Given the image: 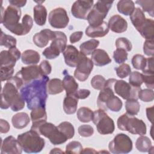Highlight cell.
I'll use <instances>...</instances> for the list:
<instances>
[{"instance_id": "obj_23", "label": "cell", "mask_w": 154, "mask_h": 154, "mask_svg": "<svg viewBox=\"0 0 154 154\" xmlns=\"http://www.w3.org/2000/svg\"><path fill=\"white\" fill-rule=\"evenodd\" d=\"M64 77L62 81L64 89L66 90V96L73 95L78 88V84L75 78L67 73H63Z\"/></svg>"}, {"instance_id": "obj_56", "label": "cell", "mask_w": 154, "mask_h": 154, "mask_svg": "<svg viewBox=\"0 0 154 154\" xmlns=\"http://www.w3.org/2000/svg\"><path fill=\"white\" fill-rule=\"evenodd\" d=\"M82 35H83L82 31H76L72 33L70 35V38H69L70 43H74L79 41L81 39Z\"/></svg>"}, {"instance_id": "obj_49", "label": "cell", "mask_w": 154, "mask_h": 154, "mask_svg": "<svg viewBox=\"0 0 154 154\" xmlns=\"http://www.w3.org/2000/svg\"><path fill=\"white\" fill-rule=\"evenodd\" d=\"M14 67L1 66V81H8L13 77Z\"/></svg>"}, {"instance_id": "obj_29", "label": "cell", "mask_w": 154, "mask_h": 154, "mask_svg": "<svg viewBox=\"0 0 154 154\" xmlns=\"http://www.w3.org/2000/svg\"><path fill=\"white\" fill-rule=\"evenodd\" d=\"M78 99L74 95L66 96L63 101V109L67 114H73L77 109Z\"/></svg>"}, {"instance_id": "obj_11", "label": "cell", "mask_w": 154, "mask_h": 154, "mask_svg": "<svg viewBox=\"0 0 154 154\" xmlns=\"http://www.w3.org/2000/svg\"><path fill=\"white\" fill-rule=\"evenodd\" d=\"M93 69V63L91 59L80 52L79 60L74 72V77L80 81L87 80Z\"/></svg>"}, {"instance_id": "obj_48", "label": "cell", "mask_w": 154, "mask_h": 154, "mask_svg": "<svg viewBox=\"0 0 154 154\" xmlns=\"http://www.w3.org/2000/svg\"><path fill=\"white\" fill-rule=\"evenodd\" d=\"M117 75L120 78L127 77L131 72V69L129 64L123 63L119 67L115 68Z\"/></svg>"}, {"instance_id": "obj_47", "label": "cell", "mask_w": 154, "mask_h": 154, "mask_svg": "<svg viewBox=\"0 0 154 154\" xmlns=\"http://www.w3.org/2000/svg\"><path fill=\"white\" fill-rule=\"evenodd\" d=\"M138 99L145 102L153 101L154 99V93L153 90L149 88L141 90L138 93Z\"/></svg>"}, {"instance_id": "obj_39", "label": "cell", "mask_w": 154, "mask_h": 154, "mask_svg": "<svg viewBox=\"0 0 154 154\" xmlns=\"http://www.w3.org/2000/svg\"><path fill=\"white\" fill-rule=\"evenodd\" d=\"M17 43L16 39L10 35L4 34V32L1 30V38H0V45L1 46H4L5 48L8 49L16 47Z\"/></svg>"}, {"instance_id": "obj_32", "label": "cell", "mask_w": 154, "mask_h": 154, "mask_svg": "<svg viewBox=\"0 0 154 154\" xmlns=\"http://www.w3.org/2000/svg\"><path fill=\"white\" fill-rule=\"evenodd\" d=\"M64 90L62 81L58 78L49 80L47 84V91L49 94H57Z\"/></svg>"}, {"instance_id": "obj_34", "label": "cell", "mask_w": 154, "mask_h": 154, "mask_svg": "<svg viewBox=\"0 0 154 154\" xmlns=\"http://www.w3.org/2000/svg\"><path fill=\"white\" fill-rule=\"evenodd\" d=\"M137 149L141 152H149L152 147L150 140L146 136L141 135L138 137L135 143Z\"/></svg>"}, {"instance_id": "obj_61", "label": "cell", "mask_w": 154, "mask_h": 154, "mask_svg": "<svg viewBox=\"0 0 154 154\" xmlns=\"http://www.w3.org/2000/svg\"><path fill=\"white\" fill-rule=\"evenodd\" d=\"M64 153V152H63L62 150H61L59 148H54L53 149L51 152H50V153Z\"/></svg>"}, {"instance_id": "obj_22", "label": "cell", "mask_w": 154, "mask_h": 154, "mask_svg": "<svg viewBox=\"0 0 154 154\" xmlns=\"http://www.w3.org/2000/svg\"><path fill=\"white\" fill-rule=\"evenodd\" d=\"M91 58L93 64L96 66H103L111 62V59L109 58L107 52L101 49L94 50L91 54Z\"/></svg>"}, {"instance_id": "obj_35", "label": "cell", "mask_w": 154, "mask_h": 154, "mask_svg": "<svg viewBox=\"0 0 154 154\" xmlns=\"http://www.w3.org/2000/svg\"><path fill=\"white\" fill-rule=\"evenodd\" d=\"M77 117L81 122H90L93 119V111L88 107H81L77 111Z\"/></svg>"}, {"instance_id": "obj_40", "label": "cell", "mask_w": 154, "mask_h": 154, "mask_svg": "<svg viewBox=\"0 0 154 154\" xmlns=\"http://www.w3.org/2000/svg\"><path fill=\"white\" fill-rule=\"evenodd\" d=\"M135 3L140 5L142 8V11L147 12L150 16H154V1H144V0H138L135 1Z\"/></svg>"}, {"instance_id": "obj_45", "label": "cell", "mask_w": 154, "mask_h": 154, "mask_svg": "<svg viewBox=\"0 0 154 154\" xmlns=\"http://www.w3.org/2000/svg\"><path fill=\"white\" fill-rule=\"evenodd\" d=\"M127 52L122 49H116L113 53V58L117 64H123L128 59Z\"/></svg>"}, {"instance_id": "obj_57", "label": "cell", "mask_w": 154, "mask_h": 154, "mask_svg": "<svg viewBox=\"0 0 154 154\" xmlns=\"http://www.w3.org/2000/svg\"><path fill=\"white\" fill-rule=\"evenodd\" d=\"M0 128H1V129H0L1 133L5 134L9 131L10 126L7 121L3 120V119H1L0 120Z\"/></svg>"}, {"instance_id": "obj_60", "label": "cell", "mask_w": 154, "mask_h": 154, "mask_svg": "<svg viewBox=\"0 0 154 154\" xmlns=\"http://www.w3.org/2000/svg\"><path fill=\"white\" fill-rule=\"evenodd\" d=\"M97 153L94 149H91V148H85L82 150L81 152V153Z\"/></svg>"}, {"instance_id": "obj_58", "label": "cell", "mask_w": 154, "mask_h": 154, "mask_svg": "<svg viewBox=\"0 0 154 154\" xmlns=\"http://www.w3.org/2000/svg\"><path fill=\"white\" fill-rule=\"evenodd\" d=\"M8 2L10 4V5L17 7L18 8H20L25 6L26 3V1L25 0H9Z\"/></svg>"}, {"instance_id": "obj_4", "label": "cell", "mask_w": 154, "mask_h": 154, "mask_svg": "<svg viewBox=\"0 0 154 154\" xmlns=\"http://www.w3.org/2000/svg\"><path fill=\"white\" fill-rule=\"evenodd\" d=\"M17 140L22 150L28 153H38L45 145V140L33 130H30L17 136Z\"/></svg>"}, {"instance_id": "obj_54", "label": "cell", "mask_w": 154, "mask_h": 154, "mask_svg": "<svg viewBox=\"0 0 154 154\" xmlns=\"http://www.w3.org/2000/svg\"><path fill=\"white\" fill-rule=\"evenodd\" d=\"M39 66L43 75H48L51 73L52 71V67L48 61H42V63L40 64Z\"/></svg>"}, {"instance_id": "obj_6", "label": "cell", "mask_w": 154, "mask_h": 154, "mask_svg": "<svg viewBox=\"0 0 154 154\" xmlns=\"http://www.w3.org/2000/svg\"><path fill=\"white\" fill-rule=\"evenodd\" d=\"M113 2V1H97L93 5L87 18L90 25L95 26L100 25L107 16Z\"/></svg>"}, {"instance_id": "obj_59", "label": "cell", "mask_w": 154, "mask_h": 154, "mask_svg": "<svg viewBox=\"0 0 154 154\" xmlns=\"http://www.w3.org/2000/svg\"><path fill=\"white\" fill-rule=\"evenodd\" d=\"M153 106L146 108V115L148 120L152 123L153 116Z\"/></svg>"}, {"instance_id": "obj_5", "label": "cell", "mask_w": 154, "mask_h": 154, "mask_svg": "<svg viewBox=\"0 0 154 154\" xmlns=\"http://www.w3.org/2000/svg\"><path fill=\"white\" fill-rule=\"evenodd\" d=\"M31 129L35 131L40 135H42L48 138L50 142L54 145L61 144L68 140L67 138L58 130L57 126H55L51 123L44 122L40 123L32 124Z\"/></svg>"}, {"instance_id": "obj_33", "label": "cell", "mask_w": 154, "mask_h": 154, "mask_svg": "<svg viewBox=\"0 0 154 154\" xmlns=\"http://www.w3.org/2000/svg\"><path fill=\"white\" fill-rule=\"evenodd\" d=\"M99 43V41L96 39H91L86 41L79 46L80 51L85 55H89L96 49Z\"/></svg>"}, {"instance_id": "obj_26", "label": "cell", "mask_w": 154, "mask_h": 154, "mask_svg": "<svg viewBox=\"0 0 154 154\" xmlns=\"http://www.w3.org/2000/svg\"><path fill=\"white\" fill-rule=\"evenodd\" d=\"M130 19L133 26L138 31L145 23L146 18L142 10L140 8H136L130 15Z\"/></svg>"}, {"instance_id": "obj_38", "label": "cell", "mask_w": 154, "mask_h": 154, "mask_svg": "<svg viewBox=\"0 0 154 154\" xmlns=\"http://www.w3.org/2000/svg\"><path fill=\"white\" fill-rule=\"evenodd\" d=\"M58 130L61 132L67 139H71L75 135V129L72 124L69 122H61L58 126Z\"/></svg>"}, {"instance_id": "obj_53", "label": "cell", "mask_w": 154, "mask_h": 154, "mask_svg": "<svg viewBox=\"0 0 154 154\" xmlns=\"http://www.w3.org/2000/svg\"><path fill=\"white\" fill-rule=\"evenodd\" d=\"M143 73L144 74H153L154 67H153V57L146 58V63L144 69L142 70Z\"/></svg>"}, {"instance_id": "obj_15", "label": "cell", "mask_w": 154, "mask_h": 154, "mask_svg": "<svg viewBox=\"0 0 154 154\" xmlns=\"http://www.w3.org/2000/svg\"><path fill=\"white\" fill-rule=\"evenodd\" d=\"M20 55L21 53L16 46L10 48L8 51H1L0 55L1 66L14 67L16 61L20 58Z\"/></svg>"}, {"instance_id": "obj_17", "label": "cell", "mask_w": 154, "mask_h": 154, "mask_svg": "<svg viewBox=\"0 0 154 154\" xmlns=\"http://www.w3.org/2000/svg\"><path fill=\"white\" fill-rule=\"evenodd\" d=\"M22 149L17 139L10 135L6 137L1 144V154H20Z\"/></svg>"}, {"instance_id": "obj_46", "label": "cell", "mask_w": 154, "mask_h": 154, "mask_svg": "<svg viewBox=\"0 0 154 154\" xmlns=\"http://www.w3.org/2000/svg\"><path fill=\"white\" fill-rule=\"evenodd\" d=\"M106 79L103 76L100 75H95L91 80V85L93 88L101 90L105 87Z\"/></svg>"}, {"instance_id": "obj_18", "label": "cell", "mask_w": 154, "mask_h": 154, "mask_svg": "<svg viewBox=\"0 0 154 154\" xmlns=\"http://www.w3.org/2000/svg\"><path fill=\"white\" fill-rule=\"evenodd\" d=\"M55 37V31L49 29H44L40 32L35 34L33 36L32 41L39 48L45 47L50 40H53Z\"/></svg>"}, {"instance_id": "obj_2", "label": "cell", "mask_w": 154, "mask_h": 154, "mask_svg": "<svg viewBox=\"0 0 154 154\" xmlns=\"http://www.w3.org/2000/svg\"><path fill=\"white\" fill-rule=\"evenodd\" d=\"M1 23L8 31L17 35L27 34L32 27L33 21L31 16L25 14L22 19V23L19 21L21 17L20 8L10 5L5 10L2 7Z\"/></svg>"}, {"instance_id": "obj_25", "label": "cell", "mask_w": 154, "mask_h": 154, "mask_svg": "<svg viewBox=\"0 0 154 154\" xmlns=\"http://www.w3.org/2000/svg\"><path fill=\"white\" fill-rule=\"evenodd\" d=\"M34 20L35 23L39 26L45 24L47 18V10L45 6L42 4L36 5L33 9Z\"/></svg>"}, {"instance_id": "obj_8", "label": "cell", "mask_w": 154, "mask_h": 154, "mask_svg": "<svg viewBox=\"0 0 154 154\" xmlns=\"http://www.w3.org/2000/svg\"><path fill=\"white\" fill-rule=\"evenodd\" d=\"M92 121L96 125L98 132L102 135L111 134L114 131L115 125L113 120L103 109H99L93 112Z\"/></svg>"}, {"instance_id": "obj_52", "label": "cell", "mask_w": 154, "mask_h": 154, "mask_svg": "<svg viewBox=\"0 0 154 154\" xmlns=\"http://www.w3.org/2000/svg\"><path fill=\"white\" fill-rule=\"evenodd\" d=\"M143 82H144L146 87L153 90L154 88V75L153 74H144L142 73Z\"/></svg>"}, {"instance_id": "obj_12", "label": "cell", "mask_w": 154, "mask_h": 154, "mask_svg": "<svg viewBox=\"0 0 154 154\" xmlns=\"http://www.w3.org/2000/svg\"><path fill=\"white\" fill-rule=\"evenodd\" d=\"M49 23L51 26L55 28H64L69 22V18L66 10L61 7L52 10L49 14Z\"/></svg>"}, {"instance_id": "obj_1", "label": "cell", "mask_w": 154, "mask_h": 154, "mask_svg": "<svg viewBox=\"0 0 154 154\" xmlns=\"http://www.w3.org/2000/svg\"><path fill=\"white\" fill-rule=\"evenodd\" d=\"M49 81V77L43 75L39 79L23 85L20 89V93L29 109L45 107L48 98L47 84Z\"/></svg>"}, {"instance_id": "obj_7", "label": "cell", "mask_w": 154, "mask_h": 154, "mask_svg": "<svg viewBox=\"0 0 154 154\" xmlns=\"http://www.w3.org/2000/svg\"><path fill=\"white\" fill-rule=\"evenodd\" d=\"M55 37L52 40L50 46L46 48L42 52L46 58L52 60L57 58L64 51L67 46V37L61 31H55Z\"/></svg>"}, {"instance_id": "obj_28", "label": "cell", "mask_w": 154, "mask_h": 154, "mask_svg": "<svg viewBox=\"0 0 154 154\" xmlns=\"http://www.w3.org/2000/svg\"><path fill=\"white\" fill-rule=\"evenodd\" d=\"M141 35L146 40H153L154 21L151 19H147L141 28L138 31Z\"/></svg>"}, {"instance_id": "obj_31", "label": "cell", "mask_w": 154, "mask_h": 154, "mask_svg": "<svg viewBox=\"0 0 154 154\" xmlns=\"http://www.w3.org/2000/svg\"><path fill=\"white\" fill-rule=\"evenodd\" d=\"M30 116L32 124L40 123L46 122L47 120L45 107H38L32 109Z\"/></svg>"}, {"instance_id": "obj_30", "label": "cell", "mask_w": 154, "mask_h": 154, "mask_svg": "<svg viewBox=\"0 0 154 154\" xmlns=\"http://www.w3.org/2000/svg\"><path fill=\"white\" fill-rule=\"evenodd\" d=\"M118 11L125 16L131 15L135 10V4L132 1L121 0L117 4Z\"/></svg>"}, {"instance_id": "obj_42", "label": "cell", "mask_w": 154, "mask_h": 154, "mask_svg": "<svg viewBox=\"0 0 154 154\" xmlns=\"http://www.w3.org/2000/svg\"><path fill=\"white\" fill-rule=\"evenodd\" d=\"M83 148L80 142L73 141L68 143L66 147V153L72 154L81 153Z\"/></svg>"}, {"instance_id": "obj_43", "label": "cell", "mask_w": 154, "mask_h": 154, "mask_svg": "<svg viewBox=\"0 0 154 154\" xmlns=\"http://www.w3.org/2000/svg\"><path fill=\"white\" fill-rule=\"evenodd\" d=\"M129 84L135 87H140L143 84V75L142 73L137 71L131 72L129 78Z\"/></svg>"}, {"instance_id": "obj_20", "label": "cell", "mask_w": 154, "mask_h": 154, "mask_svg": "<svg viewBox=\"0 0 154 154\" xmlns=\"http://www.w3.org/2000/svg\"><path fill=\"white\" fill-rule=\"evenodd\" d=\"M108 27L112 32L122 33L127 30L128 22L122 16L118 14L111 16L108 21Z\"/></svg>"}, {"instance_id": "obj_3", "label": "cell", "mask_w": 154, "mask_h": 154, "mask_svg": "<svg viewBox=\"0 0 154 154\" xmlns=\"http://www.w3.org/2000/svg\"><path fill=\"white\" fill-rule=\"evenodd\" d=\"M1 96V108L2 109H8L10 107L13 111H18L25 106V101L19 93L18 88L10 80L5 84Z\"/></svg>"}, {"instance_id": "obj_9", "label": "cell", "mask_w": 154, "mask_h": 154, "mask_svg": "<svg viewBox=\"0 0 154 154\" xmlns=\"http://www.w3.org/2000/svg\"><path fill=\"white\" fill-rule=\"evenodd\" d=\"M108 148L112 153L126 154L132 150V141L130 137L125 134H118L109 142Z\"/></svg>"}, {"instance_id": "obj_51", "label": "cell", "mask_w": 154, "mask_h": 154, "mask_svg": "<svg viewBox=\"0 0 154 154\" xmlns=\"http://www.w3.org/2000/svg\"><path fill=\"white\" fill-rule=\"evenodd\" d=\"M143 52L144 54L149 57L154 55L153 40H146L143 45Z\"/></svg>"}, {"instance_id": "obj_24", "label": "cell", "mask_w": 154, "mask_h": 154, "mask_svg": "<svg viewBox=\"0 0 154 154\" xmlns=\"http://www.w3.org/2000/svg\"><path fill=\"white\" fill-rule=\"evenodd\" d=\"M11 122L14 128L19 129L25 128L30 122L28 114L26 112H18L14 115L11 119Z\"/></svg>"}, {"instance_id": "obj_13", "label": "cell", "mask_w": 154, "mask_h": 154, "mask_svg": "<svg viewBox=\"0 0 154 154\" xmlns=\"http://www.w3.org/2000/svg\"><path fill=\"white\" fill-rule=\"evenodd\" d=\"M16 75L22 79L24 85L43 76L40 66L37 65L22 67Z\"/></svg>"}, {"instance_id": "obj_36", "label": "cell", "mask_w": 154, "mask_h": 154, "mask_svg": "<svg viewBox=\"0 0 154 154\" xmlns=\"http://www.w3.org/2000/svg\"><path fill=\"white\" fill-rule=\"evenodd\" d=\"M123 106L122 101L115 95L109 97L106 103V109H109L113 112H119Z\"/></svg>"}, {"instance_id": "obj_27", "label": "cell", "mask_w": 154, "mask_h": 154, "mask_svg": "<svg viewBox=\"0 0 154 154\" xmlns=\"http://www.w3.org/2000/svg\"><path fill=\"white\" fill-rule=\"evenodd\" d=\"M21 60L23 63L28 65H35L40 60V54L35 51L28 49L25 51L22 55Z\"/></svg>"}, {"instance_id": "obj_16", "label": "cell", "mask_w": 154, "mask_h": 154, "mask_svg": "<svg viewBox=\"0 0 154 154\" xmlns=\"http://www.w3.org/2000/svg\"><path fill=\"white\" fill-rule=\"evenodd\" d=\"M125 131H128L132 134L143 135L146 134V125L142 120L129 116Z\"/></svg>"}, {"instance_id": "obj_37", "label": "cell", "mask_w": 154, "mask_h": 154, "mask_svg": "<svg viewBox=\"0 0 154 154\" xmlns=\"http://www.w3.org/2000/svg\"><path fill=\"white\" fill-rule=\"evenodd\" d=\"M126 114L134 116L137 115L140 109V105L136 99H128L125 103Z\"/></svg>"}, {"instance_id": "obj_14", "label": "cell", "mask_w": 154, "mask_h": 154, "mask_svg": "<svg viewBox=\"0 0 154 154\" xmlns=\"http://www.w3.org/2000/svg\"><path fill=\"white\" fill-rule=\"evenodd\" d=\"M93 2L94 1L93 0H79L75 1L71 7L72 15L78 19H87L93 6Z\"/></svg>"}, {"instance_id": "obj_55", "label": "cell", "mask_w": 154, "mask_h": 154, "mask_svg": "<svg viewBox=\"0 0 154 154\" xmlns=\"http://www.w3.org/2000/svg\"><path fill=\"white\" fill-rule=\"evenodd\" d=\"M90 94V91L87 89H80L77 90L73 94L78 99H84L88 97Z\"/></svg>"}, {"instance_id": "obj_21", "label": "cell", "mask_w": 154, "mask_h": 154, "mask_svg": "<svg viewBox=\"0 0 154 154\" xmlns=\"http://www.w3.org/2000/svg\"><path fill=\"white\" fill-rule=\"evenodd\" d=\"M109 27L108 23L103 21L98 26H90L87 27L85 29V34L91 38L102 37L106 35L109 32Z\"/></svg>"}, {"instance_id": "obj_50", "label": "cell", "mask_w": 154, "mask_h": 154, "mask_svg": "<svg viewBox=\"0 0 154 154\" xmlns=\"http://www.w3.org/2000/svg\"><path fill=\"white\" fill-rule=\"evenodd\" d=\"M78 131L81 137H88L93 134L94 129L89 125H82L78 128Z\"/></svg>"}, {"instance_id": "obj_19", "label": "cell", "mask_w": 154, "mask_h": 154, "mask_svg": "<svg viewBox=\"0 0 154 154\" xmlns=\"http://www.w3.org/2000/svg\"><path fill=\"white\" fill-rule=\"evenodd\" d=\"M65 63L72 67H76L79 60L80 52L73 45H67L63 52Z\"/></svg>"}, {"instance_id": "obj_10", "label": "cell", "mask_w": 154, "mask_h": 154, "mask_svg": "<svg viewBox=\"0 0 154 154\" xmlns=\"http://www.w3.org/2000/svg\"><path fill=\"white\" fill-rule=\"evenodd\" d=\"M112 89L114 93L126 100H138L139 91L141 90L140 87L132 86L123 80L117 79L112 85Z\"/></svg>"}, {"instance_id": "obj_41", "label": "cell", "mask_w": 154, "mask_h": 154, "mask_svg": "<svg viewBox=\"0 0 154 154\" xmlns=\"http://www.w3.org/2000/svg\"><path fill=\"white\" fill-rule=\"evenodd\" d=\"M131 62L135 69L143 70L146 66V58L141 54H136L133 56Z\"/></svg>"}, {"instance_id": "obj_44", "label": "cell", "mask_w": 154, "mask_h": 154, "mask_svg": "<svg viewBox=\"0 0 154 154\" xmlns=\"http://www.w3.org/2000/svg\"><path fill=\"white\" fill-rule=\"evenodd\" d=\"M116 46L117 49H122L126 52L131 51L132 45L129 40L125 37H119L116 41Z\"/></svg>"}]
</instances>
